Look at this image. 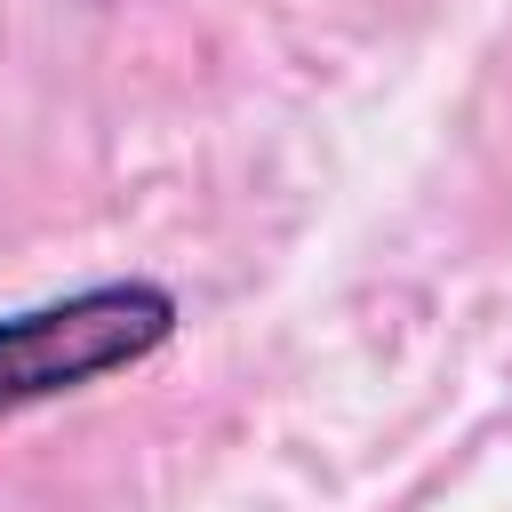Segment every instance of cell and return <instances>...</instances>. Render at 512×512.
Here are the masks:
<instances>
[{
  "label": "cell",
  "instance_id": "cell-1",
  "mask_svg": "<svg viewBox=\"0 0 512 512\" xmlns=\"http://www.w3.org/2000/svg\"><path fill=\"white\" fill-rule=\"evenodd\" d=\"M168 328H176V296L152 280H104V288H72L32 312H8L0 320V416L144 360Z\"/></svg>",
  "mask_w": 512,
  "mask_h": 512
}]
</instances>
